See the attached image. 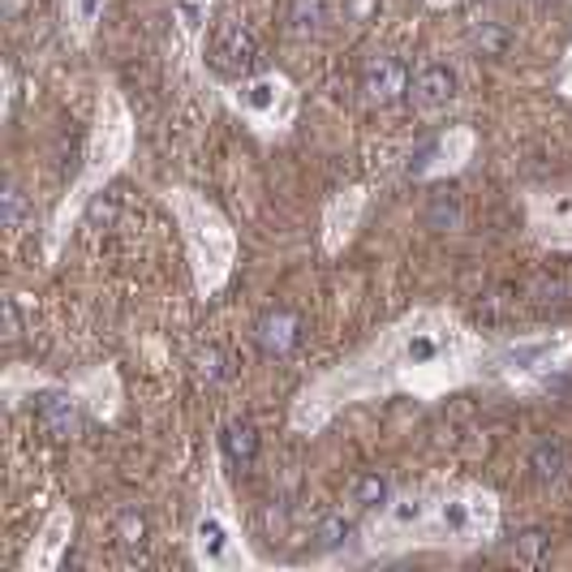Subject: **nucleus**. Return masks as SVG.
I'll return each instance as SVG.
<instances>
[{"label": "nucleus", "instance_id": "nucleus-25", "mask_svg": "<svg viewBox=\"0 0 572 572\" xmlns=\"http://www.w3.org/2000/svg\"><path fill=\"white\" fill-rule=\"evenodd\" d=\"M117 538H121V547L126 551H143L146 547V538H151V521H146V512L143 508H121L117 512Z\"/></svg>", "mask_w": 572, "mask_h": 572}, {"label": "nucleus", "instance_id": "nucleus-32", "mask_svg": "<svg viewBox=\"0 0 572 572\" xmlns=\"http://www.w3.org/2000/svg\"><path fill=\"white\" fill-rule=\"evenodd\" d=\"M199 379H224V358H219V349H207V354H199Z\"/></svg>", "mask_w": 572, "mask_h": 572}, {"label": "nucleus", "instance_id": "nucleus-19", "mask_svg": "<svg viewBox=\"0 0 572 572\" xmlns=\"http://www.w3.org/2000/svg\"><path fill=\"white\" fill-rule=\"evenodd\" d=\"M297 336H301V323H297V314H288V310H272V314L259 319V345H263L267 354H276V358H285L288 349L297 345Z\"/></svg>", "mask_w": 572, "mask_h": 572}, {"label": "nucleus", "instance_id": "nucleus-24", "mask_svg": "<svg viewBox=\"0 0 572 572\" xmlns=\"http://www.w3.org/2000/svg\"><path fill=\"white\" fill-rule=\"evenodd\" d=\"M104 17V0H65V22H70V35L78 44H86L95 35Z\"/></svg>", "mask_w": 572, "mask_h": 572}, {"label": "nucleus", "instance_id": "nucleus-11", "mask_svg": "<svg viewBox=\"0 0 572 572\" xmlns=\"http://www.w3.org/2000/svg\"><path fill=\"white\" fill-rule=\"evenodd\" d=\"M361 215H366V190L361 186H349V190H336L323 207V250L327 254H341L354 233H358Z\"/></svg>", "mask_w": 572, "mask_h": 572}, {"label": "nucleus", "instance_id": "nucleus-17", "mask_svg": "<svg viewBox=\"0 0 572 572\" xmlns=\"http://www.w3.org/2000/svg\"><path fill=\"white\" fill-rule=\"evenodd\" d=\"M569 469H572V452L560 434H543V439L529 448V474H534L538 482L556 487V482L569 478Z\"/></svg>", "mask_w": 572, "mask_h": 572}, {"label": "nucleus", "instance_id": "nucleus-18", "mask_svg": "<svg viewBox=\"0 0 572 572\" xmlns=\"http://www.w3.org/2000/svg\"><path fill=\"white\" fill-rule=\"evenodd\" d=\"M332 22V4L327 0H288L285 31L293 39H319Z\"/></svg>", "mask_w": 572, "mask_h": 572}, {"label": "nucleus", "instance_id": "nucleus-2", "mask_svg": "<svg viewBox=\"0 0 572 572\" xmlns=\"http://www.w3.org/2000/svg\"><path fill=\"white\" fill-rule=\"evenodd\" d=\"M500 534V500L487 487H414L392 491L358 529L366 556H405V551H478Z\"/></svg>", "mask_w": 572, "mask_h": 572}, {"label": "nucleus", "instance_id": "nucleus-29", "mask_svg": "<svg viewBox=\"0 0 572 572\" xmlns=\"http://www.w3.org/2000/svg\"><path fill=\"white\" fill-rule=\"evenodd\" d=\"M341 13H345L349 26H370V22L383 13V0H345Z\"/></svg>", "mask_w": 572, "mask_h": 572}, {"label": "nucleus", "instance_id": "nucleus-3", "mask_svg": "<svg viewBox=\"0 0 572 572\" xmlns=\"http://www.w3.org/2000/svg\"><path fill=\"white\" fill-rule=\"evenodd\" d=\"M134 151V117L121 99V91L104 86L99 91V104H95V126H91V139H86V159H82V177L70 186V194L61 199V207L52 215V228H48V259H57L61 241L70 237L73 219L82 215V207L126 168Z\"/></svg>", "mask_w": 572, "mask_h": 572}, {"label": "nucleus", "instance_id": "nucleus-31", "mask_svg": "<svg viewBox=\"0 0 572 572\" xmlns=\"http://www.w3.org/2000/svg\"><path fill=\"white\" fill-rule=\"evenodd\" d=\"M430 224H434V228H456V224H461L456 199H439V203L430 207Z\"/></svg>", "mask_w": 572, "mask_h": 572}, {"label": "nucleus", "instance_id": "nucleus-4", "mask_svg": "<svg viewBox=\"0 0 572 572\" xmlns=\"http://www.w3.org/2000/svg\"><path fill=\"white\" fill-rule=\"evenodd\" d=\"M164 203L172 207L177 224H181L186 254H190V276H194L199 297H215L233 281V267H237V233H233L228 215L215 203H207L203 194L186 190V186H172L164 194Z\"/></svg>", "mask_w": 572, "mask_h": 572}, {"label": "nucleus", "instance_id": "nucleus-8", "mask_svg": "<svg viewBox=\"0 0 572 572\" xmlns=\"http://www.w3.org/2000/svg\"><path fill=\"white\" fill-rule=\"evenodd\" d=\"M525 228L547 250H572V190L529 194L525 199Z\"/></svg>", "mask_w": 572, "mask_h": 572}, {"label": "nucleus", "instance_id": "nucleus-22", "mask_svg": "<svg viewBox=\"0 0 572 572\" xmlns=\"http://www.w3.org/2000/svg\"><path fill=\"white\" fill-rule=\"evenodd\" d=\"M224 452H228V461L237 469H250L259 461V430L250 422H228L224 427Z\"/></svg>", "mask_w": 572, "mask_h": 572}, {"label": "nucleus", "instance_id": "nucleus-23", "mask_svg": "<svg viewBox=\"0 0 572 572\" xmlns=\"http://www.w3.org/2000/svg\"><path fill=\"white\" fill-rule=\"evenodd\" d=\"M508 556H512L516 564H525V569H543V564L551 560V538H547L543 529H525V534L512 538Z\"/></svg>", "mask_w": 572, "mask_h": 572}, {"label": "nucleus", "instance_id": "nucleus-27", "mask_svg": "<svg viewBox=\"0 0 572 572\" xmlns=\"http://www.w3.org/2000/svg\"><path fill=\"white\" fill-rule=\"evenodd\" d=\"M349 538H354V521H349L345 512L323 516V521H319V529H314V543H319L323 551H336V547H345Z\"/></svg>", "mask_w": 572, "mask_h": 572}, {"label": "nucleus", "instance_id": "nucleus-28", "mask_svg": "<svg viewBox=\"0 0 572 572\" xmlns=\"http://www.w3.org/2000/svg\"><path fill=\"white\" fill-rule=\"evenodd\" d=\"M177 4V17H181V35L190 44H199L203 35V17H207V0H172Z\"/></svg>", "mask_w": 572, "mask_h": 572}, {"label": "nucleus", "instance_id": "nucleus-14", "mask_svg": "<svg viewBox=\"0 0 572 572\" xmlns=\"http://www.w3.org/2000/svg\"><path fill=\"white\" fill-rule=\"evenodd\" d=\"M405 91H409V70H405L396 57L379 52V57H370V61L361 65V95H366V104L388 108V104H396Z\"/></svg>", "mask_w": 572, "mask_h": 572}, {"label": "nucleus", "instance_id": "nucleus-16", "mask_svg": "<svg viewBox=\"0 0 572 572\" xmlns=\"http://www.w3.org/2000/svg\"><path fill=\"white\" fill-rule=\"evenodd\" d=\"M409 95H414V108H418L422 117H443V112L456 104L461 82H456V73L448 70V65H427V70L414 78Z\"/></svg>", "mask_w": 572, "mask_h": 572}, {"label": "nucleus", "instance_id": "nucleus-10", "mask_svg": "<svg viewBox=\"0 0 572 572\" xmlns=\"http://www.w3.org/2000/svg\"><path fill=\"white\" fill-rule=\"evenodd\" d=\"M70 538H73V508L70 503H57L48 512V521L39 525V534L31 538L26 556H22V569L26 572H52L61 569L65 551H70Z\"/></svg>", "mask_w": 572, "mask_h": 572}, {"label": "nucleus", "instance_id": "nucleus-5", "mask_svg": "<svg viewBox=\"0 0 572 572\" xmlns=\"http://www.w3.org/2000/svg\"><path fill=\"white\" fill-rule=\"evenodd\" d=\"M572 366V332H534V336H516L500 341L487 349L482 361V383H503L512 392H538L551 388L564 370Z\"/></svg>", "mask_w": 572, "mask_h": 572}, {"label": "nucleus", "instance_id": "nucleus-26", "mask_svg": "<svg viewBox=\"0 0 572 572\" xmlns=\"http://www.w3.org/2000/svg\"><path fill=\"white\" fill-rule=\"evenodd\" d=\"M48 383H52V379H44V374H35V370H26V366H9V370H4V401H9V405H22L26 392L35 396V392H44Z\"/></svg>", "mask_w": 572, "mask_h": 572}, {"label": "nucleus", "instance_id": "nucleus-6", "mask_svg": "<svg viewBox=\"0 0 572 572\" xmlns=\"http://www.w3.org/2000/svg\"><path fill=\"white\" fill-rule=\"evenodd\" d=\"M224 99L233 104V112L263 139L285 134L288 126L297 121V86L288 82L285 73H254L241 86H228Z\"/></svg>", "mask_w": 572, "mask_h": 572}, {"label": "nucleus", "instance_id": "nucleus-30", "mask_svg": "<svg viewBox=\"0 0 572 572\" xmlns=\"http://www.w3.org/2000/svg\"><path fill=\"white\" fill-rule=\"evenodd\" d=\"M0 215H4V228H9V233H17V228H22V190H17V181H9V186H4Z\"/></svg>", "mask_w": 572, "mask_h": 572}, {"label": "nucleus", "instance_id": "nucleus-12", "mask_svg": "<svg viewBox=\"0 0 572 572\" xmlns=\"http://www.w3.org/2000/svg\"><path fill=\"white\" fill-rule=\"evenodd\" d=\"M259 57V39L241 22H219L212 35V65L219 73H246Z\"/></svg>", "mask_w": 572, "mask_h": 572}, {"label": "nucleus", "instance_id": "nucleus-20", "mask_svg": "<svg viewBox=\"0 0 572 572\" xmlns=\"http://www.w3.org/2000/svg\"><path fill=\"white\" fill-rule=\"evenodd\" d=\"M469 44H474V52H482V57H508L512 52V44H516V35H512V26L500 22V17H474L469 22Z\"/></svg>", "mask_w": 572, "mask_h": 572}, {"label": "nucleus", "instance_id": "nucleus-13", "mask_svg": "<svg viewBox=\"0 0 572 572\" xmlns=\"http://www.w3.org/2000/svg\"><path fill=\"white\" fill-rule=\"evenodd\" d=\"M70 388L82 396V405H86L99 422H112V418L121 414V374H117L112 366H95V370L78 374Z\"/></svg>", "mask_w": 572, "mask_h": 572}, {"label": "nucleus", "instance_id": "nucleus-9", "mask_svg": "<svg viewBox=\"0 0 572 572\" xmlns=\"http://www.w3.org/2000/svg\"><path fill=\"white\" fill-rule=\"evenodd\" d=\"M474 130H465V126H452V130H443L434 143L422 151V159L414 164V177L418 181H443V177H456L469 159H474Z\"/></svg>", "mask_w": 572, "mask_h": 572}, {"label": "nucleus", "instance_id": "nucleus-21", "mask_svg": "<svg viewBox=\"0 0 572 572\" xmlns=\"http://www.w3.org/2000/svg\"><path fill=\"white\" fill-rule=\"evenodd\" d=\"M392 500V482L379 474V469H370V474H358L354 482H349V512H361V516H370L374 508H383V503Z\"/></svg>", "mask_w": 572, "mask_h": 572}, {"label": "nucleus", "instance_id": "nucleus-33", "mask_svg": "<svg viewBox=\"0 0 572 572\" xmlns=\"http://www.w3.org/2000/svg\"><path fill=\"white\" fill-rule=\"evenodd\" d=\"M430 9H448V4H456V0H427Z\"/></svg>", "mask_w": 572, "mask_h": 572}, {"label": "nucleus", "instance_id": "nucleus-15", "mask_svg": "<svg viewBox=\"0 0 572 572\" xmlns=\"http://www.w3.org/2000/svg\"><path fill=\"white\" fill-rule=\"evenodd\" d=\"M82 409H86L82 396H78L73 388H57V383H48L44 396L35 401V418H39V427L48 430L52 439L78 434V414H82Z\"/></svg>", "mask_w": 572, "mask_h": 572}, {"label": "nucleus", "instance_id": "nucleus-1", "mask_svg": "<svg viewBox=\"0 0 572 572\" xmlns=\"http://www.w3.org/2000/svg\"><path fill=\"white\" fill-rule=\"evenodd\" d=\"M487 349L491 341H482V332H474L461 314L443 306H418L388 323L341 366L310 379L293 396L288 422L301 434H319L341 409L358 401H383L396 392L414 401H439L448 392L482 383Z\"/></svg>", "mask_w": 572, "mask_h": 572}, {"label": "nucleus", "instance_id": "nucleus-7", "mask_svg": "<svg viewBox=\"0 0 572 572\" xmlns=\"http://www.w3.org/2000/svg\"><path fill=\"white\" fill-rule=\"evenodd\" d=\"M190 551H194V564L199 569H215V572H241V569H259V556L250 551L246 534L237 529L233 512L219 508V503H207L190 529Z\"/></svg>", "mask_w": 572, "mask_h": 572}]
</instances>
